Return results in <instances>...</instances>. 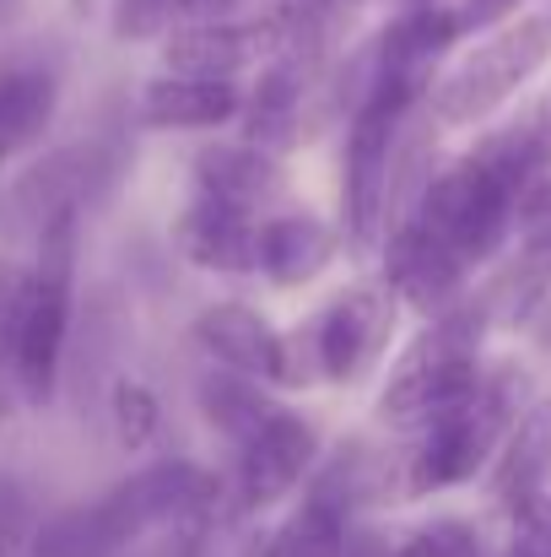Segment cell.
Returning <instances> with one entry per match:
<instances>
[{
    "mask_svg": "<svg viewBox=\"0 0 551 557\" xmlns=\"http://www.w3.org/2000/svg\"><path fill=\"white\" fill-rule=\"evenodd\" d=\"M189 336L195 347L222 363V369H238L249 379H265L271 389H298V373H292V347H287V331H276L260 309L249 304H205L195 320H189Z\"/></svg>",
    "mask_w": 551,
    "mask_h": 557,
    "instance_id": "cell-13",
    "label": "cell"
},
{
    "mask_svg": "<svg viewBox=\"0 0 551 557\" xmlns=\"http://www.w3.org/2000/svg\"><path fill=\"white\" fill-rule=\"evenodd\" d=\"M320 455H325L320 428L303 411L276 406L243 444H233V493H227V509L233 515H265L271 504H281L287 493H298L309 482V471L320 466Z\"/></svg>",
    "mask_w": 551,
    "mask_h": 557,
    "instance_id": "cell-9",
    "label": "cell"
},
{
    "mask_svg": "<svg viewBox=\"0 0 551 557\" xmlns=\"http://www.w3.org/2000/svg\"><path fill=\"white\" fill-rule=\"evenodd\" d=\"M195 406H200L211 433H222L227 444H243L281 400L271 395L265 379H249V373L211 363V373H200V384H195Z\"/></svg>",
    "mask_w": 551,
    "mask_h": 557,
    "instance_id": "cell-23",
    "label": "cell"
},
{
    "mask_svg": "<svg viewBox=\"0 0 551 557\" xmlns=\"http://www.w3.org/2000/svg\"><path fill=\"white\" fill-rule=\"evenodd\" d=\"M281 33H287L281 5L233 11L211 22H174L158 38V54L163 71H184V76H243L249 65H265L281 49Z\"/></svg>",
    "mask_w": 551,
    "mask_h": 557,
    "instance_id": "cell-11",
    "label": "cell"
},
{
    "mask_svg": "<svg viewBox=\"0 0 551 557\" xmlns=\"http://www.w3.org/2000/svg\"><path fill=\"white\" fill-rule=\"evenodd\" d=\"M205 525H211V515L174 520V525H163V531L141 536L130 553H120V557H200V547H205Z\"/></svg>",
    "mask_w": 551,
    "mask_h": 557,
    "instance_id": "cell-28",
    "label": "cell"
},
{
    "mask_svg": "<svg viewBox=\"0 0 551 557\" xmlns=\"http://www.w3.org/2000/svg\"><path fill=\"white\" fill-rule=\"evenodd\" d=\"M109 422H114L120 449H130V455L152 449V438L163 433V406H158L152 384H141V379H130V373L114 379V384H109Z\"/></svg>",
    "mask_w": 551,
    "mask_h": 557,
    "instance_id": "cell-27",
    "label": "cell"
},
{
    "mask_svg": "<svg viewBox=\"0 0 551 557\" xmlns=\"http://www.w3.org/2000/svg\"><path fill=\"white\" fill-rule=\"evenodd\" d=\"M292 5H298L314 27H325L330 38H341V27L363 11V0H292Z\"/></svg>",
    "mask_w": 551,
    "mask_h": 557,
    "instance_id": "cell-31",
    "label": "cell"
},
{
    "mask_svg": "<svg viewBox=\"0 0 551 557\" xmlns=\"http://www.w3.org/2000/svg\"><path fill=\"white\" fill-rule=\"evenodd\" d=\"M76 233L82 216H60L38 233V244L27 249L22 298L0 336V373L27 406H43L60 384L71 309H76Z\"/></svg>",
    "mask_w": 551,
    "mask_h": 557,
    "instance_id": "cell-1",
    "label": "cell"
},
{
    "mask_svg": "<svg viewBox=\"0 0 551 557\" xmlns=\"http://www.w3.org/2000/svg\"><path fill=\"white\" fill-rule=\"evenodd\" d=\"M325 76L330 71H314L309 60L276 49L260 65V82L243 87V109H238L243 141L271 147V152H292L309 136V98L325 87Z\"/></svg>",
    "mask_w": 551,
    "mask_h": 557,
    "instance_id": "cell-14",
    "label": "cell"
},
{
    "mask_svg": "<svg viewBox=\"0 0 551 557\" xmlns=\"http://www.w3.org/2000/svg\"><path fill=\"white\" fill-rule=\"evenodd\" d=\"M120 553H125V542L109 525L103 504H76V509L49 515L38 531H27V547H22V557H120Z\"/></svg>",
    "mask_w": 551,
    "mask_h": 557,
    "instance_id": "cell-26",
    "label": "cell"
},
{
    "mask_svg": "<svg viewBox=\"0 0 551 557\" xmlns=\"http://www.w3.org/2000/svg\"><path fill=\"white\" fill-rule=\"evenodd\" d=\"M27 547V493L0 476V557H16Z\"/></svg>",
    "mask_w": 551,
    "mask_h": 557,
    "instance_id": "cell-30",
    "label": "cell"
},
{
    "mask_svg": "<svg viewBox=\"0 0 551 557\" xmlns=\"http://www.w3.org/2000/svg\"><path fill=\"white\" fill-rule=\"evenodd\" d=\"M174 249L211 276H260V216L195 195L174 222Z\"/></svg>",
    "mask_w": 551,
    "mask_h": 557,
    "instance_id": "cell-17",
    "label": "cell"
},
{
    "mask_svg": "<svg viewBox=\"0 0 551 557\" xmlns=\"http://www.w3.org/2000/svg\"><path fill=\"white\" fill-rule=\"evenodd\" d=\"M411 216L433 238H443L465 265H487V260H498V249L509 244V233L519 222V195L498 185L476 158H460L454 169L427 180Z\"/></svg>",
    "mask_w": 551,
    "mask_h": 557,
    "instance_id": "cell-7",
    "label": "cell"
},
{
    "mask_svg": "<svg viewBox=\"0 0 551 557\" xmlns=\"http://www.w3.org/2000/svg\"><path fill=\"white\" fill-rule=\"evenodd\" d=\"M378 249H384V282L395 287L400 309L433 320V314H443V309H454V304L465 298L471 265H465L443 238H433L416 216H400V222L378 238Z\"/></svg>",
    "mask_w": 551,
    "mask_h": 557,
    "instance_id": "cell-12",
    "label": "cell"
},
{
    "mask_svg": "<svg viewBox=\"0 0 551 557\" xmlns=\"http://www.w3.org/2000/svg\"><path fill=\"white\" fill-rule=\"evenodd\" d=\"M347 557H481V536H476V525H465L454 515L422 520L411 531L352 525L347 531Z\"/></svg>",
    "mask_w": 551,
    "mask_h": 557,
    "instance_id": "cell-24",
    "label": "cell"
},
{
    "mask_svg": "<svg viewBox=\"0 0 551 557\" xmlns=\"http://www.w3.org/2000/svg\"><path fill=\"white\" fill-rule=\"evenodd\" d=\"M243 109L238 76H184L163 71L136 92V120L147 131H222Z\"/></svg>",
    "mask_w": 551,
    "mask_h": 557,
    "instance_id": "cell-18",
    "label": "cell"
},
{
    "mask_svg": "<svg viewBox=\"0 0 551 557\" xmlns=\"http://www.w3.org/2000/svg\"><path fill=\"white\" fill-rule=\"evenodd\" d=\"M405 5H427V0H405Z\"/></svg>",
    "mask_w": 551,
    "mask_h": 557,
    "instance_id": "cell-34",
    "label": "cell"
},
{
    "mask_svg": "<svg viewBox=\"0 0 551 557\" xmlns=\"http://www.w3.org/2000/svg\"><path fill=\"white\" fill-rule=\"evenodd\" d=\"M98 504H103L109 525L120 531V542H125V553H130L141 536H152V531H163V525H174V520L216 515L222 482H216L205 466H195V460H152V466L130 471L125 482H114Z\"/></svg>",
    "mask_w": 551,
    "mask_h": 557,
    "instance_id": "cell-10",
    "label": "cell"
},
{
    "mask_svg": "<svg viewBox=\"0 0 551 557\" xmlns=\"http://www.w3.org/2000/svg\"><path fill=\"white\" fill-rule=\"evenodd\" d=\"M395 314H400V298L395 287L378 276V282H358L347 287L341 298H330L314 320H303L287 347H292V373H298V389L309 384H358L384 363L389 352V336H395Z\"/></svg>",
    "mask_w": 551,
    "mask_h": 557,
    "instance_id": "cell-4",
    "label": "cell"
},
{
    "mask_svg": "<svg viewBox=\"0 0 551 557\" xmlns=\"http://www.w3.org/2000/svg\"><path fill=\"white\" fill-rule=\"evenodd\" d=\"M525 395H530L525 389V373L514 369V363L481 369L476 389L460 406H449L443 417H433L422 428V444L405 460V493L411 498H427V493H449L460 482H476L492 466V455H498L503 433L514 428V417L530 406Z\"/></svg>",
    "mask_w": 551,
    "mask_h": 557,
    "instance_id": "cell-3",
    "label": "cell"
},
{
    "mask_svg": "<svg viewBox=\"0 0 551 557\" xmlns=\"http://www.w3.org/2000/svg\"><path fill=\"white\" fill-rule=\"evenodd\" d=\"M547 60H551V16H509V22H498V33H487L471 54H460L427 87L433 125H481V120H492Z\"/></svg>",
    "mask_w": 551,
    "mask_h": 557,
    "instance_id": "cell-5",
    "label": "cell"
},
{
    "mask_svg": "<svg viewBox=\"0 0 551 557\" xmlns=\"http://www.w3.org/2000/svg\"><path fill=\"white\" fill-rule=\"evenodd\" d=\"M519 5H525V0H465L460 16H465V27H498V22H509Z\"/></svg>",
    "mask_w": 551,
    "mask_h": 557,
    "instance_id": "cell-32",
    "label": "cell"
},
{
    "mask_svg": "<svg viewBox=\"0 0 551 557\" xmlns=\"http://www.w3.org/2000/svg\"><path fill=\"white\" fill-rule=\"evenodd\" d=\"M411 109H400L384 92H367L352 109L347 131V163H341V244L352 255L378 249L384 238V211H389V163H395V136Z\"/></svg>",
    "mask_w": 551,
    "mask_h": 557,
    "instance_id": "cell-8",
    "label": "cell"
},
{
    "mask_svg": "<svg viewBox=\"0 0 551 557\" xmlns=\"http://www.w3.org/2000/svg\"><path fill=\"white\" fill-rule=\"evenodd\" d=\"M536 109H541V114H547V125H551V92H547V98H541V103H536Z\"/></svg>",
    "mask_w": 551,
    "mask_h": 557,
    "instance_id": "cell-33",
    "label": "cell"
},
{
    "mask_svg": "<svg viewBox=\"0 0 551 557\" xmlns=\"http://www.w3.org/2000/svg\"><path fill=\"white\" fill-rule=\"evenodd\" d=\"M481 336H487V314L476 298H460L454 309L433 314L384 373L378 417L395 433H422L433 417L460 406L481 379Z\"/></svg>",
    "mask_w": 551,
    "mask_h": 557,
    "instance_id": "cell-2",
    "label": "cell"
},
{
    "mask_svg": "<svg viewBox=\"0 0 551 557\" xmlns=\"http://www.w3.org/2000/svg\"><path fill=\"white\" fill-rule=\"evenodd\" d=\"M174 27V0H114V38H163Z\"/></svg>",
    "mask_w": 551,
    "mask_h": 557,
    "instance_id": "cell-29",
    "label": "cell"
},
{
    "mask_svg": "<svg viewBox=\"0 0 551 557\" xmlns=\"http://www.w3.org/2000/svg\"><path fill=\"white\" fill-rule=\"evenodd\" d=\"M551 482V395L547 400H530L514 428L503 433L492 466H487V487L498 504H519L530 493H547Z\"/></svg>",
    "mask_w": 551,
    "mask_h": 557,
    "instance_id": "cell-20",
    "label": "cell"
},
{
    "mask_svg": "<svg viewBox=\"0 0 551 557\" xmlns=\"http://www.w3.org/2000/svg\"><path fill=\"white\" fill-rule=\"evenodd\" d=\"M309 493L341 509L347 520H358L363 509L389 498V455L373 449L367 438H347L330 455H320V466L309 471Z\"/></svg>",
    "mask_w": 551,
    "mask_h": 557,
    "instance_id": "cell-22",
    "label": "cell"
},
{
    "mask_svg": "<svg viewBox=\"0 0 551 557\" xmlns=\"http://www.w3.org/2000/svg\"><path fill=\"white\" fill-rule=\"evenodd\" d=\"M114 180H120V152L98 136L38 152L0 189V238L33 249L49 222L82 216L92 200H103L114 189Z\"/></svg>",
    "mask_w": 551,
    "mask_h": 557,
    "instance_id": "cell-6",
    "label": "cell"
},
{
    "mask_svg": "<svg viewBox=\"0 0 551 557\" xmlns=\"http://www.w3.org/2000/svg\"><path fill=\"white\" fill-rule=\"evenodd\" d=\"M60 114V60L43 44L0 49V158H22Z\"/></svg>",
    "mask_w": 551,
    "mask_h": 557,
    "instance_id": "cell-15",
    "label": "cell"
},
{
    "mask_svg": "<svg viewBox=\"0 0 551 557\" xmlns=\"http://www.w3.org/2000/svg\"><path fill=\"white\" fill-rule=\"evenodd\" d=\"M551 293V233H519V249L492 271L481 287V314L487 325H525Z\"/></svg>",
    "mask_w": 551,
    "mask_h": 557,
    "instance_id": "cell-21",
    "label": "cell"
},
{
    "mask_svg": "<svg viewBox=\"0 0 551 557\" xmlns=\"http://www.w3.org/2000/svg\"><path fill=\"white\" fill-rule=\"evenodd\" d=\"M336 255H341V233L325 216H314V211L260 216V276L271 287H303V282L325 276Z\"/></svg>",
    "mask_w": 551,
    "mask_h": 557,
    "instance_id": "cell-19",
    "label": "cell"
},
{
    "mask_svg": "<svg viewBox=\"0 0 551 557\" xmlns=\"http://www.w3.org/2000/svg\"><path fill=\"white\" fill-rule=\"evenodd\" d=\"M347 531H352V520L341 509L303 493V504L287 520H276L271 531H260L249 542V557H347Z\"/></svg>",
    "mask_w": 551,
    "mask_h": 557,
    "instance_id": "cell-25",
    "label": "cell"
},
{
    "mask_svg": "<svg viewBox=\"0 0 551 557\" xmlns=\"http://www.w3.org/2000/svg\"><path fill=\"white\" fill-rule=\"evenodd\" d=\"M189 180H195V195H211L222 206H238V211H271L276 200H287L292 189V174L281 163V152L271 147H254V141H211L195 152L189 163Z\"/></svg>",
    "mask_w": 551,
    "mask_h": 557,
    "instance_id": "cell-16",
    "label": "cell"
}]
</instances>
